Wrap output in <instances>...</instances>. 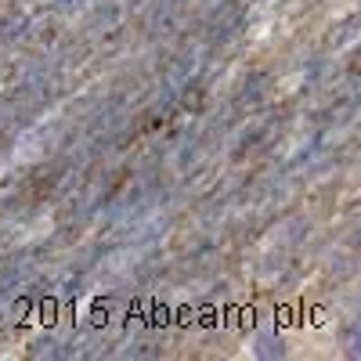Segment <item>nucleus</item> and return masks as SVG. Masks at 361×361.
Instances as JSON below:
<instances>
[{
	"label": "nucleus",
	"instance_id": "f257e3e1",
	"mask_svg": "<svg viewBox=\"0 0 361 361\" xmlns=\"http://www.w3.org/2000/svg\"><path fill=\"white\" fill-rule=\"evenodd\" d=\"M253 350H257V357H267V361H282V357L289 354L286 340H282V336H275V333H260Z\"/></svg>",
	"mask_w": 361,
	"mask_h": 361
}]
</instances>
